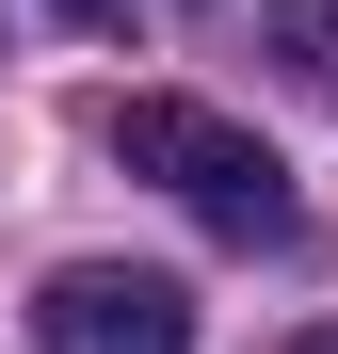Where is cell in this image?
<instances>
[{
    "label": "cell",
    "instance_id": "cell-3",
    "mask_svg": "<svg viewBox=\"0 0 338 354\" xmlns=\"http://www.w3.org/2000/svg\"><path fill=\"white\" fill-rule=\"evenodd\" d=\"M258 48L290 65V97L338 113V0H258Z\"/></svg>",
    "mask_w": 338,
    "mask_h": 354
},
{
    "label": "cell",
    "instance_id": "cell-2",
    "mask_svg": "<svg viewBox=\"0 0 338 354\" xmlns=\"http://www.w3.org/2000/svg\"><path fill=\"white\" fill-rule=\"evenodd\" d=\"M32 354H194V290L145 258H65L32 290Z\"/></svg>",
    "mask_w": 338,
    "mask_h": 354
},
{
    "label": "cell",
    "instance_id": "cell-4",
    "mask_svg": "<svg viewBox=\"0 0 338 354\" xmlns=\"http://www.w3.org/2000/svg\"><path fill=\"white\" fill-rule=\"evenodd\" d=\"M48 17H81V32H97V17H129V0H48Z\"/></svg>",
    "mask_w": 338,
    "mask_h": 354
},
{
    "label": "cell",
    "instance_id": "cell-5",
    "mask_svg": "<svg viewBox=\"0 0 338 354\" xmlns=\"http://www.w3.org/2000/svg\"><path fill=\"white\" fill-rule=\"evenodd\" d=\"M322 354H338V338H322Z\"/></svg>",
    "mask_w": 338,
    "mask_h": 354
},
{
    "label": "cell",
    "instance_id": "cell-1",
    "mask_svg": "<svg viewBox=\"0 0 338 354\" xmlns=\"http://www.w3.org/2000/svg\"><path fill=\"white\" fill-rule=\"evenodd\" d=\"M113 161L161 177L209 242H290V177H274V145L242 129V113H209V97H113Z\"/></svg>",
    "mask_w": 338,
    "mask_h": 354
}]
</instances>
